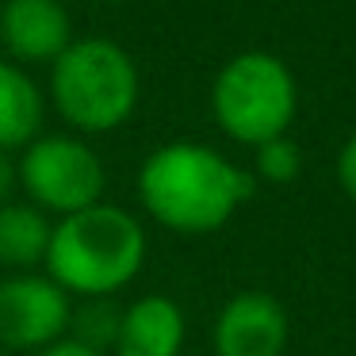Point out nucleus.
<instances>
[{
  "label": "nucleus",
  "instance_id": "obj_13",
  "mask_svg": "<svg viewBox=\"0 0 356 356\" xmlns=\"http://www.w3.org/2000/svg\"><path fill=\"white\" fill-rule=\"evenodd\" d=\"M302 172V154L291 138H272L264 146H257V177L268 184H291Z\"/></svg>",
  "mask_w": 356,
  "mask_h": 356
},
{
  "label": "nucleus",
  "instance_id": "obj_1",
  "mask_svg": "<svg viewBox=\"0 0 356 356\" xmlns=\"http://www.w3.org/2000/svg\"><path fill=\"white\" fill-rule=\"evenodd\" d=\"M253 195V177L203 142H169L142 161L138 200L172 234H215Z\"/></svg>",
  "mask_w": 356,
  "mask_h": 356
},
{
  "label": "nucleus",
  "instance_id": "obj_9",
  "mask_svg": "<svg viewBox=\"0 0 356 356\" xmlns=\"http://www.w3.org/2000/svg\"><path fill=\"white\" fill-rule=\"evenodd\" d=\"M188 337V322L180 302L169 295H142L119 318L115 356H180Z\"/></svg>",
  "mask_w": 356,
  "mask_h": 356
},
{
  "label": "nucleus",
  "instance_id": "obj_5",
  "mask_svg": "<svg viewBox=\"0 0 356 356\" xmlns=\"http://www.w3.org/2000/svg\"><path fill=\"white\" fill-rule=\"evenodd\" d=\"M16 177L42 215L62 218L104 203L108 188V172L96 149L73 134H39L27 142L24 157L16 161Z\"/></svg>",
  "mask_w": 356,
  "mask_h": 356
},
{
  "label": "nucleus",
  "instance_id": "obj_3",
  "mask_svg": "<svg viewBox=\"0 0 356 356\" xmlns=\"http://www.w3.org/2000/svg\"><path fill=\"white\" fill-rule=\"evenodd\" d=\"M50 70V96L70 127L85 134L119 131L138 108V65L111 39H73Z\"/></svg>",
  "mask_w": 356,
  "mask_h": 356
},
{
  "label": "nucleus",
  "instance_id": "obj_11",
  "mask_svg": "<svg viewBox=\"0 0 356 356\" xmlns=\"http://www.w3.org/2000/svg\"><path fill=\"white\" fill-rule=\"evenodd\" d=\"M50 215L35 203H4L0 207V264L12 272H35L50 249Z\"/></svg>",
  "mask_w": 356,
  "mask_h": 356
},
{
  "label": "nucleus",
  "instance_id": "obj_7",
  "mask_svg": "<svg viewBox=\"0 0 356 356\" xmlns=\"http://www.w3.org/2000/svg\"><path fill=\"white\" fill-rule=\"evenodd\" d=\"M287 310L268 291H238L218 310L211 345L215 356H284Z\"/></svg>",
  "mask_w": 356,
  "mask_h": 356
},
{
  "label": "nucleus",
  "instance_id": "obj_15",
  "mask_svg": "<svg viewBox=\"0 0 356 356\" xmlns=\"http://www.w3.org/2000/svg\"><path fill=\"white\" fill-rule=\"evenodd\" d=\"M19 184V177H16V161H12V154H4L0 149V207L4 203H12V188Z\"/></svg>",
  "mask_w": 356,
  "mask_h": 356
},
{
  "label": "nucleus",
  "instance_id": "obj_16",
  "mask_svg": "<svg viewBox=\"0 0 356 356\" xmlns=\"http://www.w3.org/2000/svg\"><path fill=\"white\" fill-rule=\"evenodd\" d=\"M35 356H104V353H92V348L77 345L73 337H62V341H54V345H47L42 353H35Z\"/></svg>",
  "mask_w": 356,
  "mask_h": 356
},
{
  "label": "nucleus",
  "instance_id": "obj_10",
  "mask_svg": "<svg viewBox=\"0 0 356 356\" xmlns=\"http://www.w3.org/2000/svg\"><path fill=\"white\" fill-rule=\"evenodd\" d=\"M42 131V92L19 65L0 62V149L35 142Z\"/></svg>",
  "mask_w": 356,
  "mask_h": 356
},
{
  "label": "nucleus",
  "instance_id": "obj_2",
  "mask_svg": "<svg viewBox=\"0 0 356 356\" xmlns=\"http://www.w3.org/2000/svg\"><path fill=\"white\" fill-rule=\"evenodd\" d=\"M47 276L77 299H111L146 264V230L127 207L92 203L50 230Z\"/></svg>",
  "mask_w": 356,
  "mask_h": 356
},
{
  "label": "nucleus",
  "instance_id": "obj_12",
  "mask_svg": "<svg viewBox=\"0 0 356 356\" xmlns=\"http://www.w3.org/2000/svg\"><path fill=\"white\" fill-rule=\"evenodd\" d=\"M119 318H123V307H115L111 299H85L81 307H73L65 337H73L92 353H108V348H115Z\"/></svg>",
  "mask_w": 356,
  "mask_h": 356
},
{
  "label": "nucleus",
  "instance_id": "obj_14",
  "mask_svg": "<svg viewBox=\"0 0 356 356\" xmlns=\"http://www.w3.org/2000/svg\"><path fill=\"white\" fill-rule=\"evenodd\" d=\"M337 180H341V192L356 203V134H348V142L337 154Z\"/></svg>",
  "mask_w": 356,
  "mask_h": 356
},
{
  "label": "nucleus",
  "instance_id": "obj_4",
  "mask_svg": "<svg viewBox=\"0 0 356 356\" xmlns=\"http://www.w3.org/2000/svg\"><path fill=\"white\" fill-rule=\"evenodd\" d=\"M215 123L241 146H264L284 138L299 111L295 73L268 50H245L218 70L211 85Z\"/></svg>",
  "mask_w": 356,
  "mask_h": 356
},
{
  "label": "nucleus",
  "instance_id": "obj_17",
  "mask_svg": "<svg viewBox=\"0 0 356 356\" xmlns=\"http://www.w3.org/2000/svg\"><path fill=\"white\" fill-rule=\"evenodd\" d=\"M104 4H123V0H104Z\"/></svg>",
  "mask_w": 356,
  "mask_h": 356
},
{
  "label": "nucleus",
  "instance_id": "obj_18",
  "mask_svg": "<svg viewBox=\"0 0 356 356\" xmlns=\"http://www.w3.org/2000/svg\"><path fill=\"white\" fill-rule=\"evenodd\" d=\"M0 356H12V353H4V348H0Z\"/></svg>",
  "mask_w": 356,
  "mask_h": 356
},
{
  "label": "nucleus",
  "instance_id": "obj_6",
  "mask_svg": "<svg viewBox=\"0 0 356 356\" xmlns=\"http://www.w3.org/2000/svg\"><path fill=\"white\" fill-rule=\"evenodd\" d=\"M73 302L50 276L12 272L0 280V348L42 353L70 333Z\"/></svg>",
  "mask_w": 356,
  "mask_h": 356
},
{
  "label": "nucleus",
  "instance_id": "obj_8",
  "mask_svg": "<svg viewBox=\"0 0 356 356\" xmlns=\"http://www.w3.org/2000/svg\"><path fill=\"white\" fill-rule=\"evenodd\" d=\"M0 42L16 62H54L73 42L62 0H4Z\"/></svg>",
  "mask_w": 356,
  "mask_h": 356
}]
</instances>
